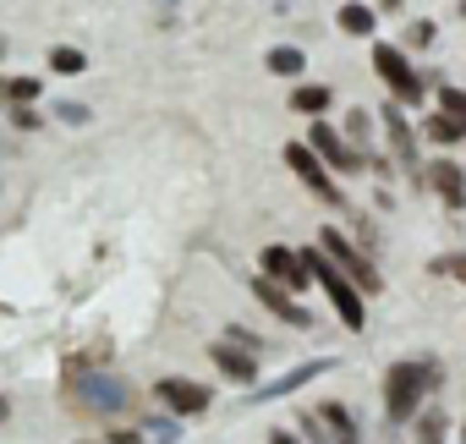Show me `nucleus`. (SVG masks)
<instances>
[{"label": "nucleus", "mask_w": 466, "mask_h": 444, "mask_svg": "<svg viewBox=\"0 0 466 444\" xmlns=\"http://www.w3.org/2000/svg\"><path fill=\"white\" fill-rule=\"evenodd\" d=\"M439 362H395L390 373H384V411H390V422H411L417 411H422V400L439 389Z\"/></svg>", "instance_id": "nucleus-1"}, {"label": "nucleus", "mask_w": 466, "mask_h": 444, "mask_svg": "<svg viewBox=\"0 0 466 444\" xmlns=\"http://www.w3.org/2000/svg\"><path fill=\"white\" fill-rule=\"evenodd\" d=\"M302 264H308V275L324 286V297L335 302V313H340V324L346 329H362L368 324V308H362V291L351 286V275H340V264L324 253V247H313V253H302Z\"/></svg>", "instance_id": "nucleus-2"}, {"label": "nucleus", "mask_w": 466, "mask_h": 444, "mask_svg": "<svg viewBox=\"0 0 466 444\" xmlns=\"http://www.w3.org/2000/svg\"><path fill=\"white\" fill-rule=\"evenodd\" d=\"M373 72L390 83V99H395V105H422L428 88H422V77L411 72V61H406L395 45H373Z\"/></svg>", "instance_id": "nucleus-3"}, {"label": "nucleus", "mask_w": 466, "mask_h": 444, "mask_svg": "<svg viewBox=\"0 0 466 444\" xmlns=\"http://www.w3.org/2000/svg\"><path fill=\"white\" fill-rule=\"evenodd\" d=\"M319 247L340 264V275H351V286H357L362 297H373V291L384 286V280H379V269H373V264H368V258H362L346 237H340V231H319Z\"/></svg>", "instance_id": "nucleus-4"}, {"label": "nucleus", "mask_w": 466, "mask_h": 444, "mask_svg": "<svg viewBox=\"0 0 466 444\" xmlns=\"http://www.w3.org/2000/svg\"><path fill=\"white\" fill-rule=\"evenodd\" d=\"M286 165H291V170H297V181H302V187H313L324 203H340V187L329 181V165H324L308 143H291V148H286Z\"/></svg>", "instance_id": "nucleus-5"}, {"label": "nucleus", "mask_w": 466, "mask_h": 444, "mask_svg": "<svg viewBox=\"0 0 466 444\" xmlns=\"http://www.w3.org/2000/svg\"><path fill=\"white\" fill-rule=\"evenodd\" d=\"M154 400L165 411H176V417H203L208 411V389L198 378H159L154 384Z\"/></svg>", "instance_id": "nucleus-6"}, {"label": "nucleus", "mask_w": 466, "mask_h": 444, "mask_svg": "<svg viewBox=\"0 0 466 444\" xmlns=\"http://www.w3.org/2000/svg\"><path fill=\"white\" fill-rule=\"evenodd\" d=\"M308 148H313L329 170H357V165H362V154H357V148H351L329 121H313V126H308Z\"/></svg>", "instance_id": "nucleus-7"}, {"label": "nucleus", "mask_w": 466, "mask_h": 444, "mask_svg": "<svg viewBox=\"0 0 466 444\" xmlns=\"http://www.w3.org/2000/svg\"><path fill=\"white\" fill-rule=\"evenodd\" d=\"M258 264H264V275H269V280H280L286 291H302V286L313 280V275H308V264H302V253H291V247H264V258H258Z\"/></svg>", "instance_id": "nucleus-8"}, {"label": "nucleus", "mask_w": 466, "mask_h": 444, "mask_svg": "<svg viewBox=\"0 0 466 444\" xmlns=\"http://www.w3.org/2000/svg\"><path fill=\"white\" fill-rule=\"evenodd\" d=\"M253 291H258V302H264L275 318H286V324H308V308H297V302H291V291H286L280 280L258 275V280H253Z\"/></svg>", "instance_id": "nucleus-9"}, {"label": "nucleus", "mask_w": 466, "mask_h": 444, "mask_svg": "<svg viewBox=\"0 0 466 444\" xmlns=\"http://www.w3.org/2000/svg\"><path fill=\"white\" fill-rule=\"evenodd\" d=\"M384 132H390L395 159H400V165H417V132L406 126V116H400V105H395V99L384 105Z\"/></svg>", "instance_id": "nucleus-10"}, {"label": "nucleus", "mask_w": 466, "mask_h": 444, "mask_svg": "<svg viewBox=\"0 0 466 444\" xmlns=\"http://www.w3.org/2000/svg\"><path fill=\"white\" fill-rule=\"evenodd\" d=\"M428 187H433L450 208H461V203H466V170H461L455 159H439V165L428 170Z\"/></svg>", "instance_id": "nucleus-11"}, {"label": "nucleus", "mask_w": 466, "mask_h": 444, "mask_svg": "<svg viewBox=\"0 0 466 444\" xmlns=\"http://www.w3.org/2000/svg\"><path fill=\"white\" fill-rule=\"evenodd\" d=\"M208 357H214V368H219L225 378H237V384H253V373H258V357H248V351H237V346H225V340H219Z\"/></svg>", "instance_id": "nucleus-12"}, {"label": "nucleus", "mask_w": 466, "mask_h": 444, "mask_svg": "<svg viewBox=\"0 0 466 444\" xmlns=\"http://www.w3.org/2000/svg\"><path fill=\"white\" fill-rule=\"evenodd\" d=\"M422 137H428V143H466V121H455V116L433 110V116H428V126H422Z\"/></svg>", "instance_id": "nucleus-13"}, {"label": "nucleus", "mask_w": 466, "mask_h": 444, "mask_svg": "<svg viewBox=\"0 0 466 444\" xmlns=\"http://www.w3.org/2000/svg\"><path fill=\"white\" fill-rule=\"evenodd\" d=\"M439 439H444V411L428 406V411L417 417V444H439Z\"/></svg>", "instance_id": "nucleus-14"}, {"label": "nucleus", "mask_w": 466, "mask_h": 444, "mask_svg": "<svg viewBox=\"0 0 466 444\" xmlns=\"http://www.w3.org/2000/svg\"><path fill=\"white\" fill-rule=\"evenodd\" d=\"M0 94L17 99V105H28V99H39L45 88H39V77H6V83H0Z\"/></svg>", "instance_id": "nucleus-15"}, {"label": "nucleus", "mask_w": 466, "mask_h": 444, "mask_svg": "<svg viewBox=\"0 0 466 444\" xmlns=\"http://www.w3.org/2000/svg\"><path fill=\"white\" fill-rule=\"evenodd\" d=\"M340 28L368 39V34H373V12H368V6H340Z\"/></svg>", "instance_id": "nucleus-16"}, {"label": "nucleus", "mask_w": 466, "mask_h": 444, "mask_svg": "<svg viewBox=\"0 0 466 444\" xmlns=\"http://www.w3.org/2000/svg\"><path fill=\"white\" fill-rule=\"evenodd\" d=\"M269 72L275 77H297L302 72V50H291V45L286 50H269Z\"/></svg>", "instance_id": "nucleus-17"}, {"label": "nucleus", "mask_w": 466, "mask_h": 444, "mask_svg": "<svg viewBox=\"0 0 466 444\" xmlns=\"http://www.w3.org/2000/svg\"><path fill=\"white\" fill-rule=\"evenodd\" d=\"M291 105H297V110H308V116H324L329 88H297V94H291Z\"/></svg>", "instance_id": "nucleus-18"}, {"label": "nucleus", "mask_w": 466, "mask_h": 444, "mask_svg": "<svg viewBox=\"0 0 466 444\" xmlns=\"http://www.w3.org/2000/svg\"><path fill=\"white\" fill-rule=\"evenodd\" d=\"M50 66H56L61 77H77V72L88 66V56H83V50H56V56H50Z\"/></svg>", "instance_id": "nucleus-19"}, {"label": "nucleus", "mask_w": 466, "mask_h": 444, "mask_svg": "<svg viewBox=\"0 0 466 444\" xmlns=\"http://www.w3.org/2000/svg\"><path fill=\"white\" fill-rule=\"evenodd\" d=\"M313 373H324V362H308V368H291L280 384H269V395H286V389H297V384H308Z\"/></svg>", "instance_id": "nucleus-20"}, {"label": "nucleus", "mask_w": 466, "mask_h": 444, "mask_svg": "<svg viewBox=\"0 0 466 444\" xmlns=\"http://www.w3.org/2000/svg\"><path fill=\"white\" fill-rule=\"evenodd\" d=\"M439 110H444V116H455V121H466V94L439 83Z\"/></svg>", "instance_id": "nucleus-21"}, {"label": "nucleus", "mask_w": 466, "mask_h": 444, "mask_svg": "<svg viewBox=\"0 0 466 444\" xmlns=\"http://www.w3.org/2000/svg\"><path fill=\"white\" fill-rule=\"evenodd\" d=\"M433 275H450V280L466 286V253H444V258H433Z\"/></svg>", "instance_id": "nucleus-22"}, {"label": "nucleus", "mask_w": 466, "mask_h": 444, "mask_svg": "<svg viewBox=\"0 0 466 444\" xmlns=\"http://www.w3.org/2000/svg\"><path fill=\"white\" fill-rule=\"evenodd\" d=\"M346 132H351V148H357V143L368 137V116H362V110H351V126H346ZM357 154H362V148H357Z\"/></svg>", "instance_id": "nucleus-23"}, {"label": "nucleus", "mask_w": 466, "mask_h": 444, "mask_svg": "<svg viewBox=\"0 0 466 444\" xmlns=\"http://www.w3.org/2000/svg\"><path fill=\"white\" fill-rule=\"evenodd\" d=\"M411 45H433V23H411Z\"/></svg>", "instance_id": "nucleus-24"}, {"label": "nucleus", "mask_w": 466, "mask_h": 444, "mask_svg": "<svg viewBox=\"0 0 466 444\" xmlns=\"http://www.w3.org/2000/svg\"><path fill=\"white\" fill-rule=\"evenodd\" d=\"M269 444H302V439H297V433H286V428H275V433H269Z\"/></svg>", "instance_id": "nucleus-25"}, {"label": "nucleus", "mask_w": 466, "mask_h": 444, "mask_svg": "<svg viewBox=\"0 0 466 444\" xmlns=\"http://www.w3.org/2000/svg\"><path fill=\"white\" fill-rule=\"evenodd\" d=\"M335 444H357V428H340V433H335Z\"/></svg>", "instance_id": "nucleus-26"}, {"label": "nucleus", "mask_w": 466, "mask_h": 444, "mask_svg": "<svg viewBox=\"0 0 466 444\" xmlns=\"http://www.w3.org/2000/svg\"><path fill=\"white\" fill-rule=\"evenodd\" d=\"M6 411H12V406H6V400H0V422H6Z\"/></svg>", "instance_id": "nucleus-27"}, {"label": "nucleus", "mask_w": 466, "mask_h": 444, "mask_svg": "<svg viewBox=\"0 0 466 444\" xmlns=\"http://www.w3.org/2000/svg\"><path fill=\"white\" fill-rule=\"evenodd\" d=\"M461 17H466V0H461Z\"/></svg>", "instance_id": "nucleus-28"}]
</instances>
